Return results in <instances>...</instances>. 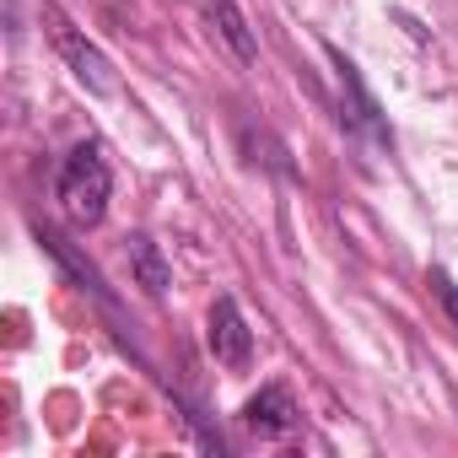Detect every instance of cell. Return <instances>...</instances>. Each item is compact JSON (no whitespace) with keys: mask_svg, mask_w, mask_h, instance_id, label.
Instances as JSON below:
<instances>
[{"mask_svg":"<svg viewBox=\"0 0 458 458\" xmlns=\"http://www.w3.org/2000/svg\"><path fill=\"white\" fill-rule=\"evenodd\" d=\"M108 189H114V178H108V162H103L98 146H76L60 167V183H55L65 221L81 226V233L108 216Z\"/></svg>","mask_w":458,"mask_h":458,"instance_id":"cell-1","label":"cell"},{"mask_svg":"<svg viewBox=\"0 0 458 458\" xmlns=\"http://www.w3.org/2000/svg\"><path fill=\"white\" fill-rule=\"evenodd\" d=\"M44 22H49V44L60 49V60L71 65V76H76L92 98H114V92H119V76H114L108 55H103L71 17H60L55 6H44Z\"/></svg>","mask_w":458,"mask_h":458,"instance_id":"cell-2","label":"cell"},{"mask_svg":"<svg viewBox=\"0 0 458 458\" xmlns=\"http://www.w3.org/2000/svg\"><path fill=\"white\" fill-rule=\"evenodd\" d=\"M205 340H210V356H216L221 367H233V372H243V367L254 361V335H249V318H243V308H238L233 297H216Z\"/></svg>","mask_w":458,"mask_h":458,"instance_id":"cell-3","label":"cell"},{"mask_svg":"<svg viewBox=\"0 0 458 458\" xmlns=\"http://www.w3.org/2000/svg\"><path fill=\"white\" fill-rule=\"evenodd\" d=\"M324 55H329V65H335V76H340V98L351 103V108L340 114V119H345V130H367L372 140H383V146H388L394 135H388V124H383V114H377V103H372L367 81H361V71H356L340 49H324Z\"/></svg>","mask_w":458,"mask_h":458,"instance_id":"cell-4","label":"cell"},{"mask_svg":"<svg viewBox=\"0 0 458 458\" xmlns=\"http://www.w3.org/2000/svg\"><path fill=\"white\" fill-rule=\"evenodd\" d=\"M302 426V415H297V404H292V394L281 388V383H265L249 404H243V431H254L259 442H281V437H292Z\"/></svg>","mask_w":458,"mask_h":458,"instance_id":"cell-5","label":"cell"},{"mask_svg":"<svg viewBox=\"0 0 458 458\" xmlns=\"http://www.w3.org/2000/svg\"><path fill=\"white\" fill-rule=\"evenodd\" d=\"M205 17H210L216 38L233 49L238 65H254V60H259V44H254L249 22H243V12H238V0H205Z\"/></svg>","mask_w":458,"mask_h":458,"instance_id":"cell-6","label":"cell"},{"mask_svg":"<svg viewBox=\"0 0 458 458\" xmlns=\"http://www.w3.org/2000/svg\"><path fill=\"white\" fill-rule=\"evenodd\" d=\"M130 270H135V286H140L146 297H167V286H173V270H167L162 249H157L146 233H135V238H130Z\"/></svg>","mask_w":458,"mask_h":458,"instance_id":"cell-7","label":"cell"},{"mask_svg":"<svg viewBox=\"0 0 458 458\" xmlns=\"http://www.w3.org/2000/svg\"><path fill=\"white\" fill-rule=\"evenodd\" d=\"M426 286H431V297L442 302V313L458 324V286H453V276H447V270H431V276H426Z\"/></svg>","mask_w":458,"mask_h":458,"instance_id":"cell-8","label":"cell"},{"mask_svg":"<svg viewBox=\"0 0 458 458\" xmlns=\"http://www.w3.org/2000/svg\"><path fill=\"white\" fill-rule=\"evenodd\" d=\"M453 404H458V394H453Z\"/></svg>","mask_w":458,"mask_h":458,"instance_id":"cell-9","label":"cell"}]
</instances>
